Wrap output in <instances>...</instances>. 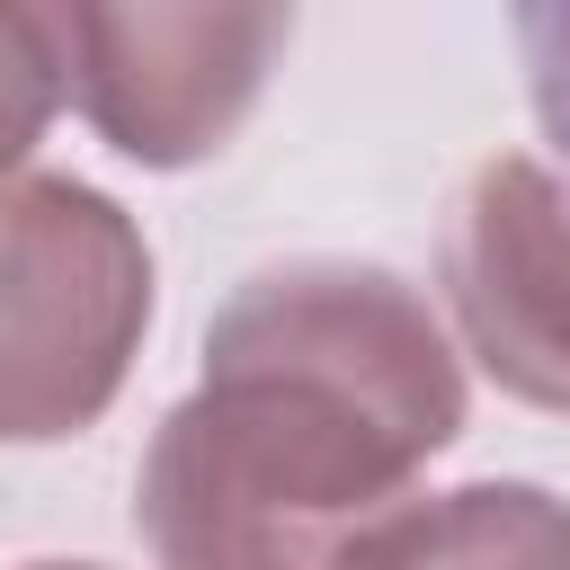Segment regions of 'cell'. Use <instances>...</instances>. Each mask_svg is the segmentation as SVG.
<instances>
[{
	"label": "cell",
	"instance_id": "1",
	"mask_svg": "<svg viewBox=\"0 0 570 570\" xmlns=\"http://www.w3.org/2000/svg\"><path fill=\"white\" fill-rule=\"evenodd\" d=\"M463 428L436 312L356 258L258 267L205 330V383L160 419L134 525L160 561H303L392 508Z\"/></svg>",
	"mask_w": 570,
	"mask_h": 570
},
{
	"label": "cell",
	"instance_id": "2",
	"mask_svg": "<svg viewBox=\"0 0 570 570\" xmlns=\"http://www.w3.org/2000/svg\"><path fill=\"white\" fill-rule=\"evenodd\" d=\"M151 321L134 214L80 178H0V436H80Z\"/></svg>",
	"mask_w": 570,
	"mask_h": 570
},
{
	"label": "cell",
	"instance_id": "3",
	"mask_svg": "<svg viewBox=\"0 0 570 570\" xmlns=\"http://www.w3.org/2000/svg\"><path fill=\"white\" fill-rule=\"evenodd\" d=\"M71 107L142 169L214 160L267 98L294 0H36Z\"/></svg>",
	"mask_w": 570,
	"mask_h": 570
},
{
	"label": "cell",
	"instance_id": "4",
	"mask_svg": "<svg viewBox=\"0 0 570 570\" xmlns=\"http://www.w3.org/2000/svg\"><path fill=\"white\" fill-rule=\"evenodd\" d=\"M454 330L490 365L499 392L534 410H570V196L543 160L499 151L445 214L436 240Z\"/></svg>",
	"mask_w": 570,
	"mask_h": 570
},
{
	"label": "cell",
	"instance_id": "5",
	"mask_svg": "<svg viewBox=\"0 0 570 570\" xmlns=\"http://www.w3.org/2000/svg\"><path fill=\"white\" fill-rule=\"evenodd\" d=\"M330 561H570V517L543 490H445V499H392L365 525L338 534Z\"/></svg>",
	"mask_w": 570,
	"mask_h": 570
},
{
	"label": "cell",
	"instance_id": "6",
	"mask_svg": "<svg viewBox=\"0 0 570 570\" xmlns=\"http://www.w3.org/2000/svg\"><path fill=\"white\" fill-rule=\"evenodd\" d=\"M62 107V62H53V27L36 0H0V178L45 142Z\"/></svg>",
	"mask_w": 570,
	"mask_h": 570
},
{
	"label": "cell",
	"instance_id": "7",
	"mask_svg": "<svg viewBox=\"0 0 570 570\" xmlns=\"http://www.w3.org/2000/svg\"><path fill=\"white\" fill-rule=\"evenodd\" d=\"M508 36H517V71H525L534 125L570 160V0H508Z\"/></svg>",
	"mask_w": 570,
	"mask_h": 570
}]
</instances>
